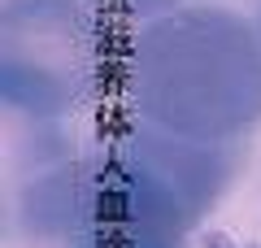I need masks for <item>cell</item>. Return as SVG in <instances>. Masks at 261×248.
Wrapping results in <instances>:
<instances>
[{"label": "cell", "mask_w": 261, "mask_h": 248, "mask_svg": "<svg viewBox=\"0 0 261 248\" xmlns=\"http://www.w3.org/2000/svg\"><path fill=\"white\" fill-rule=\"evenodd\" d=\"M240 165L244 144L100 113L70 161L5 192V248H192Z\"/></svg>", "instance_id": "6da1fadb"}, {"label": "cell", "mask_w": 261, "mask_h": 248, "mask_svg": "<svg viewBox=\"0 0 261 248\" xmlns=\"http://www.w3.org/2000/svg\"><path fill=\"white\" fill-rule=\"evenodd\" d=\"M122 109L196 144H244L261 127V31L222 5H178L126 27L113 53Z\"/></svg>", "instance_id": "7a4b0ae2"}, {"label": "cell", "mask_w": 261, "mask_h": 248, "mask_svg": "<svg viewBox=\"0 0 261 248\" xmlns=\"http://www.w3.org/2000/svg\"><path fill=\"white\" fill-rule=\"evenodd\" d=\"M109 27L87 0H5L0 113L74 127L109 87Z\"/></svg>", "instance_id": "3957f363"}, {"label": "cell", "mask_w": 261, "mask_h": 248, "mask_svg": "<svg viewBox=\"0 0 261 248\" xmlns=\"http://www.w3.org/2000/svg\"><path fill=\"white\" fill-rule=\"evenodd\" d=\"M100 18H109V22H122V27H135V22H152V18H161V13H170V9H178L183 0H87Z\"/></svg>", "instance_id": "277c9868"}, {"label": "cell", "mask_w": 261, "mask_h": 248, "mask_svg": "<svg viewBox=\"0 0 261 248\" xmlns=\"http://www.w3.org/2000/svg\"><path fill=\"white\" fill-rule=\"evenodd\" d=\"M196 248H240V244H235V235L222 231V227H200L196 231Z\"/></svg>", "instance_id": "5b68a950"}, {"label": "cell", "mask_w": 261, "mask_h": 248, "mask_svg": "<svg viewBox=\"0 0 261 248\" xmlns=\"http://www.w3.org/2000/svg\"><path fill=\"white\" fill-rule=\"evenodd\" d=\"M252 18H257V31H261V0H257V13H252Z\"/></svg>", "instance_id": "8992f818"}, {"label": "cell", "mask_w": 261, "mask_h": 248, "mask_svg": "<svg viewBox=\"0 0 261 248\" xmlns=\"http://www.w3.org/2000/svg\"><path fill=\"white\" fill-rule=\"evenodd\" d=\"M248 248H261V244H248Z\"/></svg>", "instance_id": "52a82bcc"}]
</instances>
